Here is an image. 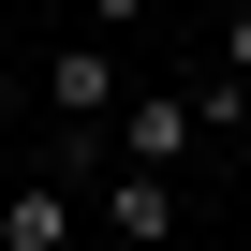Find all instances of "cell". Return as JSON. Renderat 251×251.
<instances>
[{"instance_id": "1", "label": "cell", "mask_w": 251, "mask_h": 251, "mask_svg": "<svg viewBox=\"0 0 251 251\" xmlns=\"http://www.w3.org/2000/svg\"><path fill=\"white\" fill-rule=\"evenodd\" d=\"M118 103H133V89H118V45L74 30V45L45 59V118H59V133H118Z\"/></svg>"}, {"instance_id": "5", "label": "cell", "mask_w": 251, "mask_h": 251, "mask_svg": "<svg viewBox=\"0 0 251 251\" xmlns=\"http://www.w3.org/2000/svg\"><path fill=\"white\" fill-rule=\"evenodd\" d=\"M222 74L251 89V0H236V15H222Z\"/></svg>"}, {"instance_id": "3", "label": "cell", "mask_w": 251, "mask_h": 251, "mask_svg": "<svg viewBox=\"0 0 251 251\" xmlns=\"http://www.w3.org/2000/svg\"><path fill=\"white\" fill-rule=\"evenodd\" d=\"M177 222H192V207H177V177H163V163H118V177H103V236H133V251H163Z\"/></svg>"}, {"instance_id": "6", "label": "cell", "mask_w": 251, "mask_h": 251, "mask_svg": "<svg viewBox=\"0 0 251 251\" xmlns=\"http://www.w3.org/2000/svg\"><path fill=\"white\" fill-rule=\"evenodd\" d=\"M74 15H89V30H103V45H118V30H133V15H148V0H74Z\"/></svg>"}, {"instance_id": "7", "label": "cell", "mask_w": 251, "mask_h": 251, "mask_svg": "<svg viewBox=\"0 0 251 251\" xmlns=\"http://www.w3.org/2000/svg\"><path fill=\"white\" fill-rule=\"evenodd\" d=\"M163 251H222V236H192V222H177V236H163Z\"/></svg>"}, {"instance_id": "4", "label": "cell", "mask_w": 251, "mask_h": 251, "mask_svg": "<svg viewBox=\"0 0 251 251\" xmlns=\"http://www.w3.org/2000/svg\"><path fill=\"white\" fill-rule=\"evenodd\" d=\"M74 236V192L59 177H15V207H0V251H59Z\"/></svg>"}, {"instance_id": "2", "label": "cell", "mask_w": 251, "mask_h": 251, "mask_svg": "<svg viewBox=\"0 0 251 251\" xmlns=\"http://www.w3.org/2000/svg\"><path fill=\"white\" fill-rule=\"evenodd\" d=\"M192 148H207V103H192V89H133V103H118V163H163V177H177Z\"/></svg>"}]
</instances>
